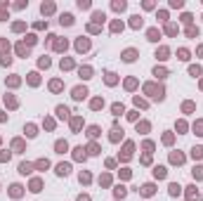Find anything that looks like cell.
Here are the masks:
<instances>
[{
	"label": "cell",
	"instance_id": "obj_1",
	"mask_svg": "<svg viewBox=\"0 0 203 201\" xmlns=\"http://www.w3.org/2000/svg\"><path fill=\"white\" fill-rule=\"evenodd\" d=\"M87 95V90L85 88H76V90H73V97H76V99H83Z\"/></svg>",
	"mask_w": 203,
	"mask_h": 201
},
{
	"label": "cell",
	"instance_id": "obj_2",
	"mask_svg": "<svg viewBox=\"0 0 203 201\" xmlns=\"http://www.w3.org/2000/svg\"><path fill=\"white\" fill-rule=\"evenodd\" d=\"M57 114H59L62 118H66V116H69V109H66V106H59V109H57Z\"/></svg>",
	"mask_w": 203,
	"mask_h": 201
},
{
	"label": "cell",
	"instance_id": "obj_3",
	"mask_svg": "<svg viewBox=\"0 0 203 201\" xmlns=\"http://www.w3.org/2000/svg\"><path fill=\"white\" fill-rule=\"evenodd\" d=\"M57 173H59V175H66V173H69V166H66V163H62V166L57 168Z\"/></svg>",
	"mask_w": 203,
	"mask_h": 201
},
{
	"label": "cell",
	"instance_id": "obj_4",
	"mask_svg": "<svg viewBox=\"0 0 203 201\" xmlns=\"http://www.w3.org/2000/svg\"><path fill=\"white\" fill-rule=\"evenodd\" d=\"M135 59V50H127L125 52V62H132Z\"/></svg>",
	"mask_w": 203,
	"mask_h": 201
},
{
	"label": "cell",
	"instance_id": "obj_5",
	"mask_svg": "<svg viewBox=\"0 0 203 201\" xmlns=\"http://www.w3.org/2000/svg\"><path fill=\"white\" fill-rule=\"evenodd\" d=\"M19 170L26 175V173H31V166H28V163H21V166H19Z\"/></svg>",
	"mask_w": 203,
	"mask_h": 201
},
{
	"label": "cell",
	"instance_id": "obj_6",
	"mask_svg": "<svg viewBox=\"0 0 203 201\" xmlns=\"http://www.w3.org/2000/svg\"><path fill=\"white\" fill-rule=\"evenodd\" d=\"M71 22H73L71 14H64V17H62V24H71Z\"/></svg>",
	"mask_w": 203,
	"mask_h": 201
},
{
	"label": "cell",
	"instance_id": "obj_7",
	"mask_svg": "<svg viewBox=\"0 0 203 201\" xmlns=\"http://www.w3.org/2000/svg\"><path fill=\"white\" fill-rule=\"evenodd\" d=\"M19 194H21V187L14 185V187H12V196H19Z\"/></svg>",
	"mask_w": 203,
	"mask_h": 201
},
{
	"label": "cell",
	"instance_id": "obj_8",
	"mask_svg": "<svg viewBox=\"0 0 203 201\" xmlns=\"http://www.w3.org/2000/svg\"><path fill=\"white\" fill-rule=\"evenodd\" d=\"M57 149L59 152H66V142H57Z\"/></svg>",
	"mask_w": 203,
	"mask_h": 201
},
{
	"label": "cell",
	"instance_id": "obj_9",
	"mask_svg": "<svg viewBox=\"0 0 203 201\" xmlns=\"http://www.w3.org/2000/svg\"><path fill=\"white\" fill-rule=\"evenodd\" d=\"M142 192H144V194H151V192H154V187H151V185H144V189H142Z\"/></svg>",
	"mask_w": 203,
	"mask_h": 201
},
{
	"label": "cell",
	"instance_id": "obj_10",
	"mask_svg": "<svg viewBox=\"0 0 203 201\" xmlns=\"http://www.w3.org/2000/svg\"><path fill=\"white\" fill-rule=\"evenodd\" d=\"M194 156H203V147H196L194 149Z\"/></svg>",
	"mask_w": 203,
	"mask_h": 201
},
{
	"label": "cell",
	"instance_id": "obj_11",
	"mask_svg": "<svg viewBox=\"0 0 203 201\" xmlns=\"http://www.w3.org/2000/svg\"><path fill=\"white\" fill-rule=\"evenodd\" d=\"M156 175L158 177H165V168H156Z\"/></svg>",
	"mask_w": 203,
	"mask_h": 201
},
{
	"label": "cell",
	"instance_id": "obj_12",
	"mask_svg": "<svg viewBox=\"0 0 203 201\" xmlns=\"http://www.w3.org/2000/svg\"><path fill=\"white\" fill-rule=\"evenodd\" d=\"M194 177H203V168H196L194 170Z\"/></svg>",
	"mask_w": 203,
	"mask_h": 201
},
{
	"label": "cell",
	"instance_id": "obj_13",
	"mask_svg": "<svg viewBox=\"0 0 203 201\" xmlns=\"http://www.w3.org/2000/svg\"><path fill=\"white\" fill-rule=\"evenodd\" d=\"M78 201H90V199H87V196H80V199H78Z\"/></svg>",
	"mask_w": 203,
	"mask_h": 201
}]
</instances>
